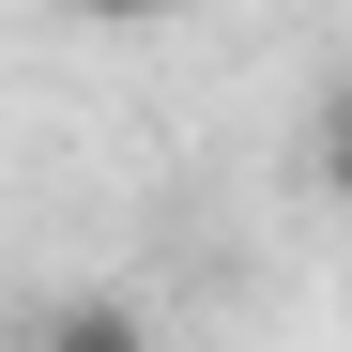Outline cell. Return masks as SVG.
Returning <instances> with one entry per match:
<instances>
[{
	"label": "cell",
	"mask_w": 352,
	"mask_h": 352,
	"mask_svg": "<svg viewBox=\"0 0 352 352\" xmlns=\"http://www.w3.org/2000/svg\"><path fill=\"white\" fill-rule=\"evenodd\" d=\"M307 184H322V199L352 214V77H337V92L307 107Z\"/></svg>",
	"instance_id": "cell-1"
},
{
	"label": "cell",
	"mask_w": 352,
	"mask_h": 352,
	"mask_svg": "<svg viewBox=\"0 0 352 352\" xmlns=\"http://www.w3.org/2000/svg\"><path fill=\"white\" fill-rule=\"evenodd\" d=\"M46 337H62V352H123L138 307H123V291H77V307H46Z\"/></svg>",
	"instance_id": "cell-2"
},
{
	"label": "cell",
	"mask_w": 352,
	"mask_h": 352,
	"mask_svg": "<svg viewBox=\"0 0 352 352\" xmlns=\"http://www.w3.org/2000/svg\"><path fill=\"white\" fill-rule=\"evenodd\" d=\"M62 16H92V31H153L168 0H62Z\"/></svg>",
	"instance_id": "cell-3"
}]
</instances>
